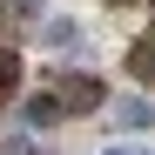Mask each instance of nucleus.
Here are the masks:
<instances>
[{
    "label": "nucleus",
    "mask_w": 155,
    "mask_h": 155,
    "mask_svg": "<svg viewBox=\"0 0 155 155\" xmlns=\"http://www.w3.org/2000/svg\"><path fill=\"white\" fill-rule=\"evenodd\" d=\"M54 101H61V115H94L101 101H108V88H101L94 74H68V81L54 88Z\"/></svg>",
    "instance_id": "nucleus-1"
},
{
    "label": "nucleus",
    "mask_w": 155,
    "mask_h": 155,
    "mask_svg": "<svg viewBox=\"0 0 155 155\" xmlns=\"http://www.w3.org/2000/svg\"><path fill=\"white\" fill-rule=\"evenodd\" d=\"M128 74H135V81H155V34L128 47Z\"/></svg>",
    "instance_id": "nucleus-2"
},
{
    "label": "nucleus",
    "mask_w": 155,
    "mask_h": 155,
    "mask_svg": "<svg viewBox=\"0 0 155 155\" xmlns=\"http://www.w3.org/2000/svg\"><path fill=\"white\" fill-rule=\"evenodd\" d=\"M20 115H27V128H47V121H61V101H54V94H27Z\"/></svg>",
    "instance_id": "nucleus-3"
},
{
    "label": "nucleus",
    "mask_w": 155,
    "mask_h": 155,
    "mask_svg": "<svg viewBox=\"0 0 155 155\" xmlns=\"http://www.w3.org/2000/svg\"><path fill=\"white\" fill-rule=\"evenodd\" d=\"M20 88V54H14V47H0V101H7Z\"/></svg>",
    "instance_id": "nucleus-4"
},
{
    "label": "nucleus",
    "mask_w": 155,
    "mask_h": 155,
    "mask_svg": "<svg viewBox=\"0 0 155 155\" xmlns=\"http://www.w3.org/2000/svg\"><path fill=\"white\" fill-rule=\"evenodd\" d=\"M47 47H81V27L74 20H47Z\"/></svg>",
    "instance_id": "nucleus-5"
},
{
    "label": "nucleus",
    "mask_w": 155,
    "mask_h": 155,
    "mask_svg": "<svg viewBox=\"0 0 155 155\" xmlns=\"http://www.w3.org/2000/svg\"><path fill=\"white\" fill-rule=\"evenodd\" d=\"M121 121L128 128H155V101H121Z\"/></svg>",
    "instance_id": "nucleus-6"
},
{
    "label": "nucleus",
    "mask_w": 155,
    "mask_h": 155,
    "mask_svg": "<svg viewBox=\"0 0 155 155\" xmlns=\"http://www.w3.org/2000/svg\"><path fill=\"white\" fill-rule=\"evenodd\" d=\"M14 155H47V148H34V142H14Z\"/></svg>",
    "instance_id": "nucleus-7"
},
{
    "label": "nucleus",
    "mask_w": 155,
    "mask_h": 155,
    "mask_svg": "<svg viewBox=\"0 0 155 155\" xmlns=\"http://www.w3.org/2000/svg\"><path fill=\"white\" fill-rule=\"evenodd\" d=\"M0 7H41V0H0Z\"/></svg>",
    "instance_id": "nucleus-8"
},
{
    "label": "nucleus",
    "mask_w": 155,
    "mask_h": 155,
    "mask_svg": "<svg viewBox=\"0 0 155 155\" xmlns=\"http://www.w3.org/2000/svg\"><path fill=\"white\" fill-rule=\"evenodd\" d=\"M108 7H142V0H108Z\"/></svg>",
    "instance_id": "nucleus-9"
},
{
    "label": "nucleus",
    "mask_w": 155,
    "mask_h": 155,
    "mask_svg": "<svg viewBox=\"0 0 155 155\" xmlns=\"http://www.w3.org/2000/svg\"><path fill=\"white\" fill-rule=\"evenodd\" d=\"M108 155H135V148H108Z\"/></svg>",
    "instance_id": "nucleus-10"
},
{
    "label": "nucleus",
    "mask_w": 155,
    "mask_h": 155,
    "mask_svg": "<svg viewBox=\"0 0 155 155\" xmlns=\"http://www.w3.org/2000/svg\"><path fill=\"white\" fill-rule=\"evenodd\" d=\"M148 7H155V0H148Z\"/></svg>",
    "instance_id": "nucleus-11"
}]
</instances>
